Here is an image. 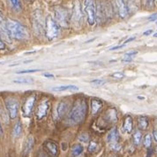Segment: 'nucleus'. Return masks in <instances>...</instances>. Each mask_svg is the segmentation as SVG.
I'll return each mask as SVG.
<instances>
[{
	"instance_id": "f704fd0d",
	"label": "nucleus",
	"mask_w": 157,
	"mask_h": 157,
	"mask_svg": "<svg viewBox=\"0 0 157 157\" xmlns=\"http://www.w3.org/2000/svg\"><path fill=\"white\" fill-rule=\"evenodd\" d=\"M155 2V0H147V7L148 9H152L154 7Z\"/></svg>"
},
{
	"instance_id": "20e7f679",
	"label": "nucleus",
	"mask_w": 157,
	"mask_h": 157,
	"mask_svg": "<svg viewBox=\"0 0 157 157\" xmlns=\"http://www.w3.org/2000/svg\"><path fill=\"white\" fill-rule=\"evenodd\" d=\"M55 21L57 23L63 28H68L71 24V17L69 11L66 8L62 6H57L55 8Z\"/></svg>"
},
{
	"instance_id": "f257e3e1",
	"label": "nucleus",
	"mask_w": 157,
	"mask_h": 157,
	"mask_svg": "<svg viewBox=\"0 0 157 157\" xmlns=\"http://www.w3.org/2000/svg\"><path fill=\"white\" fill-rule=\"evenodd\" d=\"M86 112H87V104L86 100L78 99L73 104V107L68 116V120L71 124L80 123L84 121L86 115Z\"/></svg>"
},
{
	"instance_id": "412c9836",
	"label": "nucleus",
	"mask_w": 157,
	"mask_h": 157,
	"mask_svg": "<svg viewBox=\"0 0 157 157\" xmlns=\"http://www.w3.org/2000/svg\"><path fill=\"white\" fill-rule=\"evenodd\" d=\"M83 150H84V148H83V147L80 144H75V145H73L71 150V157L79 156L82 154Z\"/></svg>"
},
{
	"instance_id": "a211bd4d",
	"label": "nucleus",
	"mask_w": 157,
	"mask_h": 157,
	"mask_svg": "<svg viewBox=\"0 0 157 157\" xmlns=\"http://www.w3.org/2000/svg\"><path fill=\"white\" fill-rule=\"evenodd\" d=\"M103 107L102 101L99 99H92L91 100V111L92 114L95 115L101 109V107Z\"/></svg>"
},
{
	"instance_id": "6ab92c4d",
	"label": "nucleus",
	"mask_w": 157,
	"mask_h": 157,
	"mask_svg": "<svg viewBox=\"0 0 157 157\" xmlns=\"http://www.w3.org/2000/svg\"><path fill=\"white\" fill-rule=\"evenodd\" d=\"M105 119L106 121L110 122V123H113L117 121V111L115 108H109L107 111H106V114H105Z\"/></svg>"
},
{
	"instance_id": "2eb2a0df",
	"label": "nucleus",
	"mask_w": 157,
	"mask_h": 157,
	"mask_svg": "<svg viewBox=\"0 0 157 157\" xmlns=\"http://www.w3.org/2000/svg\"><path fill=\"white\" fill-rule=\"evenodd\" d=\"M68 107H69V105L66 101H60L58 103L57 107V116L61 119L63 118L64 115L66 114L67 111H68Z\"/></svg>"
},
{
	"instance_id": "f8f14e48",
	"label": "nucleus",
	"mask_w": 157,
	"mask_h": 157,
	"mask_svg": "<svg viewBox=\"0 0 157 157\" xmlns=\"http://www.w3.org/2000/svg\"><path fill=\"white\" fill-rule=\"evenodd\" d=\"M49 108H50V101L49 100H44V101H43L39 105L38 109H37V113H36L37 119L38 120L43 119L47 115V113L49 111Z\"/></svg>"
},
{
	"instance_id": "c03bdc74",
	"label": "nucleus",
	"mask_w": 157,
	"mask_h": 157,
	"mask_svg": "<svg viewBox=\"0 0 157 157\" xmlns=\"http://www.w3.org/2000/svg\"><path fill=\"white\" fill-rule=\"evenodd\" d=\"M153 137H154L155 140L157 142V129L154 130V132H153Z\"/></svg>"
},
{
	"instance_id": "c85d7f7f",
	"label": "nucleus",
	"mask_w": 157,
	"mask_h": 157,
	"mask_svg": "<svg viewBox=\"0 0 157 157\" xmlns=\"http://www.w3.org/2000/svg\"><path fill=\"white\" fill-rule=\"evenodd\" d=\"M97 147H98L97 143L94 142V141H92V142L89 143V146H88V151H89L90 153H94V152H95V151H96Z\"/></svg>"
},
{
	"instance_id": "c756f323",
	"label": "nucleus",
	"mask_w": 157,
	"mask_h": 157,
	"mask_svg": "<svg viewBox=\"0 0 157 157\" xmlns=\"http://www.w3.org/2000/svg\"><path fill=\"white\" fill-rule=\"evenodd\" d=\"M106 82L102 79H94L93 81H91V84L94 85H103Z\"/></svg>"
},
{
	"instance_id": "39448f33",
	"label": "nucleus",
	"mask_w": 157,
	"mask_h": 157,
	"mask_svg": "<svg viewBox=\"0 0 157 157\" xmlns=\"http://www.w3.org/2000/svg\"><path fill=\"white\" fill-rule=\"evenodd\" d=\"M84 12L87 16L88 24L93 26L96 22V6L94 0H84Z\"/></svg>"
},
{
	"instance_id": "bb28decb",
	"label": "nucleus",
	"mask_w": 157,
	"mask_h": 157,
	"mask_svg": "<svg viewBox=\"0 0 157 157\" xmlns=\"http://www.w3.org/2000/svg\"><path fill=\"white\" fill-rule=\"evenodd\" d=\"M13 83L15 84H19V85H21V84H32L33 83V79L32 78H19V79H15L13 80Z\"/></svg>"
},
{
	"instance_id": "79ce46f5",
	"label": "nucleus",
	"mask_w": 157,
	"mask_h": 157,
	"mask_svg": "<svg viewBox=\"0 0 157 157\" xmlns=\"http://www.w3.org/2000/svg\"><path fill=\"white\" fill-rule=\"evenodd\" d=\"M135 36H132V37H130V38H128L126 41H124V44H126V43H130V42H132V41H133V40H135Z\"/></svg>"
},
{
	"instance_id": "2f4dec72",
	"label": "nucleus",
	"mask_w": 157,
	"mask_h": 157,
	"mask_svg": "<svg viewBox=\"0 0 157 157\" xmlns=\"http://www.w3.org/2000/svg\"><path fill=\"white\" fill-rule=\"evenodd\" d=\"M40 71L39 69H27V70H21V71H17V74H29V73H35V72Z\"/></svg>"
},
{
	"instance_id": "cd10ccee",
	"label": "nucleus",
	"mask_w": 157,
	"mask_h": 157,
	"mask_svg": "<svg viewBox=\"0 0 157 157\" xmlns=\"http://www.w3.org/2000/svg\"><path fill=\"white\" fill-rule=\"evenodd\" d=\"M144 146H145V147L146 148H149L150 147H151V144H152V137L150 134H147V135L145 136V138H144Z\"/></svg>"
},
{
	"instance_id": "aec40b11",
	"label": "nucleus",
	"mask_w": 157,
	"mask_h": 157,
	"mask_svg": "<svg viewBox=\"0 0 157 157\" xmlns=\"http://www.w3.org/2000/svg\"><path fill=\"white\" fill-rule=\"evenodd\" d=\"M34 145H35V138L34 137L32 136H29L27 139V141L25 143V147H24V151H23V154L24 155H28L29 153L32 151L33 147H34Z\"/></svg>"
},
{
	"instance_id": "f03ea898",
	"label": "nucleus",
	"mask_w": 157,
	"mask_h": 157,
	"mask_svg": "<svg viewBox=\"0 0 157 157\" xmlns=\"http://www.w3.org/2000/svg\"><path fill=\"white\" fill-rule=\"evenodd\" d=\"M7 30L10 37L16 40H25L29 37L27 29L14 20H7Z\"/></svg>"
},
{
	"instance_id": "4c0bfd02",
	"label": "nucleus",
	"mask_w": 157,
	"mask_h": 157,
	"mask_svg": "<svg viewBox=\"0 0 157 157\" xmlns=\"http://www.w3.org/2000/svg\"><path fill=\"white\" fill-rule=\"evenodd\" d=\"M125 46V44L124 43V44H122V45H117V46H114V47H111L109 51H115V50H117V49H121L123 47H124Z\"/></svg>"
},
{
	"instance_id": "f3484780",
	"label": "nucleus",
	"mask_w": 157,
	"mask_h": 157,
	"mask_svg": "<svg viewBox=\"0 0 157 157\" xmlns=\"http://www.w3.org/2000/svg\"><path fill=\"white\" fill-rule=\"evenodd\" d=\"M123 129L124 130V132L126 133H132V130H133V120L132 118L131 115H127L124 121V124H123Z\"/></svg>"
},
{
	"instance_id": "0eeeda50",
	"label": "nucleus",
	"mask_w": 157,
	"mask_h": 157,
	"mask_svg": "<svg viewBox=\"0 0 157 157\" xmlns=\"http://www.w3.org/2000/svg\"><path fill=\"white\" fill-rule=\"evenodd\" d=\"M6 107L11 119H15L19 112V102L15 99H7L6 100Z\"/></svg>"
},
{
	"instance_id": "a19ab883",
	"label": "nucleus",
	"mask_w": 157,
	"mask_h": 157,
	"mask_svg": "<svg viewBox=\"0 0 157 157\" xmlns=\"http://www.w3.org/2000/svg\"><path fill=\"white\" fill-rule=\"evenodd\" d=\"M152 33H153V30H152V29H148V30L145 31V32L143 33V35H144V36H149Z\"/></svg>"
},
{
	"instance_id": "dca6fc26",
	"label": "nucleus",
	"mask_w": 157,
	"mask_h": 157,
	"mask_svg": "<svg viewBox=\"0 0 157 157\" xmlns=\"http://www.w3.org/2000/svg\"><path fill=\"white\" fill-rule=\"evenodd\" d=\"M118 139H119V133H118V130L117 128H113L107 136V140L108 142L109 143L110 145L112 144H116V143L118 142Z\"/></svg>"
},
{
	"instance_id": "09e8293b",
	"label": "nucleus",
	"mask_w": 157,
	"mask_h": 157,
	"mask_svg": "<svg viewBox=\"0 0 157 157\" xmlns=\"http://www.w3.org/2000/svg\"><path fill=\"white\" fill-rule=\"evenodd\" d=\"M155 1H156V6H157V0H155Z\"/></svg>"
},
{
	"instance_id": "4be33fe9",
	"label": "nucleus",
	"mask_w": 157,
	"mask_h": 157,
	"mask_svg": "<svg viewBox=\"0 0 157 157\" xmlns=\"http://www.w3.org/2000/svg\"><path fill=\"white\" fill-rule=\"evenodd\" d=\"M78 88L76 85H60L52 88V91L54 92H64V91H78Z\"/></svg>"
},
{
	"instance_id": "393cba45",
	"label": "nucleus",
	"mask_w": 157,
	"mask_h": 157,
	"mask_svg": "<svg viewBox=\"0 0 157 157\" xmlns=\"http://www.w3.org/2000/svg\"><path fill=\"white\" fill-rule=\"evenodd\" d=\"M9 1H10V4H11L12 7L15 12H21V11L22 7L21 0H9Z\"/></svg>"
},
{
	"instance_id": "c9c22d12",
	"label": "nucleus",
	"mask_w": 157,
	"mask_h": 157,
	"mask_svg": "<svg viewBox=\"0 0 157 157\" xmlns=\"http://www.w3.org/2000/svg\"><path fill=\"white\" fill-rule=\"evenodd\" d=\"M148 21L149 22H155V21H157V13L150 15L149 17H148Z\"/></svg>"
},
{
	"instance_id": "a18cd8bd",
	"label": "nucleus",
	"mask_w": 157,
	"mask_h": 157,
	"mask_svg": "<svg viewBox=\"0 0 157 157\" xmlns=\"http://www.w3.org/2000/svg\"><path fill=\"white\" fill-rule=\"evenodd\" d=\"M4 134V130L2 128V125H1V122H0V136H3Z\"/></svg>"
},
{
	"instance_id": "423d86ee",
	"label": "nucleus",
	"mask_w": 157,
	"mask_h": 157,
	"mask_svg": "<svg viewBox=\"0 0 157 157\" xmlns=\"http://www.w3.org/2000/svg\"><path fill=\"white\" fill-rule=\"evenodd\" d=\"M33 28L37 35H42L44 31L42 12L37 10L33 14Z\"/></svg>"
},
{
	"instance_id": "1a4fd4ad",
	"label": "nucleus",
	"mask_w": 157,
	"mask_h": 157,
	"mask_svg": "<svg viewBox=\"0 0 157 157\" xmlns=\"http://www.w3.org/2000/svg\"><path fill=\"white\" fill-rule=\"evenodd\" d=\"M109 16L108 7L101 2H98L96 6V20L99 21V23L105 22Z\"/></svg>"
},
{
	"instance_id": "ddd939ff",
	"label": "nucleus",
	"mask_w": 157,
	"mask_h": 157,
	"mask_svg": "<svg viewBox=\"0 0 157 157\" xmlns=\"http://www.w3.org/2000/svg\"><path fill=\"white\" fill-rule=\"evenodd\" d=\"M45 150L49 153L50 156L56 157L58 154V147L55 142L53 141H46L43 145Z\"/></svg>"
},
{
	"instance_id": "9d476101",
	"label": "nucleus",
	"mask_w": 157,
	"mask_h": 157,
	"mask_svg": "<svg viewBox=\"0 0 157 157\" xmlns=\"http://www.w3.org/2000/svg\"><path fill=\"white\" fill-rule=\"evenodd\" d=\"M36 96L35 94L29 96V98L27 99V100L25 101L23 107H22V111H23V114L25 116H30L32 114V111H33V108H34V105H35V102H36Z\"/></svg>"
},
{
	"instance_id": "7c9ffc66",
	"label": "nucleus",
	"mask_w": 157,
	"mask_h": 157,
	"mask_svg": "<svg viewBox=\"0 0 157 157\" xmlns=\"http://www.w3.org/2000/svg\"><path fill=\"white\" fill-rule=\"evenodd\" d=\"M78 140L81 141V142H87L89 140V137L86 133H83L78 137Z\"/></svg>"
},
{
	"instance_id": "de8ad7c7",
	"label": "nucleus",
	"mask_w": 157,
	"mask_h": 157,
	"mask_svg": "<svg viewBox=\"0 0 157 157\" xmlns=\"http://www.w3.org/2000/svg\"><path fill=\"white\" fill-rule=\"evenodd\" d=\"M155 151H156V152H157V147H156V148H155Z\"/></svg>"
},
{
	"instance_id": "3c124183",
	"label": "nucleus",
	"mask_w": 157,
	"mask_h": 157,
	"mask_svg": "<svg viewBox=\"0 0 157 157\" xmlns=\"http://www.w3.org/2000/svg\"><path fill=\"white\" fill-rule=\"evenodd\" d=\"M110 157H112V156H110Z\"/></svg>"
},
{
	"instance_id": "72a5a7b5",
	"label": "nucleus",
	"mask_w": 157,
	"mask_h": 157,
	"mask_svg": "<svg viewBox=\"0 0 157 157\" xmlns=\"http://www.w3.org/2000/svg\"><path fill=\"white\" fill-rule=\"evenodd\" d=\"M113 77L117 79H122L124 77V75L123 73H121V72H116V73L113 74Z\"/></svg>"
},
{
	"instance_id": "37998d69",
	"label": "nucleus",
	"mask_w": 157,
	"mask_h": 157,
	"mask_svg": "<svg viewBox=\"0 0 157 157\" xmlns=\"http://www.w3.org/2000/svg\"><path fill=\"white\" fill-rule=\"evenodd\" d=\"M43 76H44L45 77H48V78H54V75H52V74L45 73V74H43Z\"/></svg>"
},
{
	"instance_id": "6e6552de",
	"label": "nucleus",
	"mask_w": 157,
	"mask_h": 157,
	"mask_svg": "<svg viewBox=\"0 0 157 157\" xmlns=\"http://www.w3.org/2000/svg\"><path fill=\"white\" fill-rule=\"evenodd\" d=\"M71 21L74 24H78L82 22V11L80 3L78 0H74L73 2V7L71 13Z\"/></svg>"
},
{
	"instance_id": "9b49d317",
	"label": "nucleus",
	"mask_w": 157,
	"mask_h": 157,
	"mask_svg": "<svg viewBox=\"0 0 157 157\" xmlns=\"http://www.w3.org/2000/svg\"><path fill=\"white\" fill-rule=\"evenodd\" d=\"M117 7L118 14L122 19H124L129 13L128 5H127V0H117Z\"/></svg>"
},
{
	"instance_id": "473e14b6",
	"label": "nucleus",
	"mask_w": 157,
	"mask_h": 157,
	"mask_svg": "<svg viewBox=\"0 0 157 157\" xmlns=\"http://www.w3.org/2000/svg\"><path fill=\"white\" fill-rule=\"evenodd\" d=\"M111 148L113 151H116V152H118L119 150L121 149V146L118 144V143H116V144H112L111 145Z\"/></svg>"
},
{
	"instance_id": "4468645a",
	"label": "nucleus",
	"mask_w": 157,
	"mask_h": 157,
	"mask_svg": "<svg viewBox=\"0 0 157 157\" xmlns=\"http://www.w3.org/2000/svg\"><path fill=\"white\" fill-rule=\"evenodd\" d=\"M0 32L4 35V36H6V39H10V36L8 34L7 30V21L4 16L2 11H0Z\"/></svg>"
},
{
	"instance_id": "a878e982",
	"label": "nucleus",
	"mask_w": 157,
	"mask_h": 157,
	"mask_svg": "<svg viewBox=\"0 0 157 157\" xmlns=\"http://www.w3.org/2000/svg\"><path fill=\"white\" fill-rule=\"evenodd\" d=\"M141 138H142V133L140 130H137L135 133L133 134V142L135 145H140L141 142Z\"/></svg>"
},
{
	"instance_id": "e433bc0d",
	"label": "nucleus",
	"mask_w": 157,
	"mask_h": 157,
	"mask_svg": "<svg viewBox=\"0 0 157 157\" xmlns=\"http://www.w3.org/2000/svg\"><path fill=\"white\" fill-rule=\"evenodd\" d=\"M138 53V52L137 51H132V52H129L127 53H125V55L124 56H126V57H132V56H134Z\"/></svg>"
},
{
	"instance_id": "ea45409f",
	"label": "nucleus",
	"mask_w": 157,
	"mask_h": 157,
	"mask_svg": "<svg viewBox=\"0 0 157 157\" xmlns=\"http://www.w3.org/2000/svg\"><path fill=\"white\" fill-rule=\"evenodd\" d=\"M132 60V57H126V56H124V58L123 59V61H124V62H131Z\"/></svg>"
},
{
	"instance_id": "49530a36",
	"label": "nucleus",
	"mask_w": 157,
	"mask_h": 157,
	"mask_svg": "<svg viewBox=\"0 0 157 157\" xmlns=\"http://www.w3.org/2000/svg\"><path fill=\"white\" fill-rule=\"evenodd\" d=\"M154 37H157V33H155V34L154 35Z\"/></svg>"
},
{
	"instance_id": "b1692460",
	"label": "nucleus",
	"mask_w": 157,
	"mask_h": 157,
	"mask_svg": "<svg viewBox=\"0 0 157 157\" xmlns=\"http://www.w3.org/2000/svg\"><path fill=\"white\" fill-rule=\"evenodd\" d=\"M22 132V124L21 122H17V123L14 125V128H13V134L14 138H19Z\"/></svg>"
},
{
	"instance_id": "7ed1b4c3",
	"label": "nucleus",
	"mask_w": 157,
	"mask_h": 157,
	"mask_svg": "<svg viewBox=\"0 0 157 157\" xmlns=\"http://www.w3.org/2000/svg\"><path fill=\"white\" fill-rule=\"evenodd\" d=\"M44 31H45L46 36L50 40L55 39L60 34V26L50 15H48L45 19Z\"/></svg>"
},
{
	"instance_id": "8fccbe9b",
	"label": "nucleus",
	"mask_w": 157,
	"mask_h": 157,
	"mask_svg": "<svg viewBox=\"0 0 157 157\" xmlns=\"http://www.w3.org/2000/svg\"><path fill=\"white\" fill-rule=\"evenodd\" d=\"M156 25H157V22H156Z\"/></svg>"
},
{
	"instance_id": "5701e85b",
	"label": "nucleus",
	"mask_w": 157,
	"mask_h": 157,
	"mask_svg": "<svg viewBox=\"0 0 157 157\" xmlns=\"http://www.w3.org/2000/svg\"><path fill=\"white\" fill-rule=\"evenodd\" d=\"M148 123H149V122H148V118L147 117H146V116H140V117H139V119H138V126H139V129H140V130H146V129L148 127Z\"/></svg>"
},
{
	"instance_id": "58836bf2",
	"label": "nucleus",
	"mask_w": 157,
	"mask_h": 157,
	"mask_svg": "<svg viewBox=\"0 0 157 157\" xmlns=\"http://www.w3.org/2000/svg\"><path fill=\"white\" fill-rule=\"evenodd\" d=\"M6 48V44L4 43V41L2 40V37L0 36V50H5Z\"/></svg>"
}]
</instances>
